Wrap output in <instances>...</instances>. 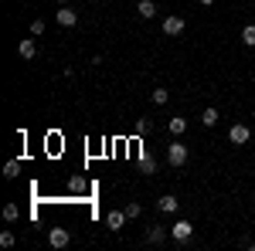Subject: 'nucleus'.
<instances>
[{
  "mask_svg": "<svg viewBox=\"0 0 255 251\" xmlns=\"http://www.w3.org/2000/svg\"><path fill=\"white\" fill-rule=\"evenodd\" d=\"M157 207H160V211H163V214H174L177 207H180V200H177L174 193H163V197H160V200H157Z\"/></svg>",
  "mask_w": 255,
  "mask_h": 251,
  "instance_id": "nucleus-11",
  "label": "nucleus"
},
{
  "mask_svg": "<svg viewBox=\"0 0 255 251\" xmlns=\"http://www.w3.org/2000/svg\"><path fill=\"white\" fill-rule=\"evenodd\" d=\"M136 167H139V173H143V176L157 173V160H153L150 153H143V156H139V163H136Z\"/></svg>",
  "mask_w": 255,
  "mask_h": 251,
  "instance_id": "nucleus-12",
  "label": "nucleus"
},
{
  "mask_svg": "<svg viewBox=\"0 0 255 251\" xmlns=\"http://www.w3.org/2000/svg\"><path fill=\"white\" fill-rule=\"evenodd\" d=\"M68 190H72V193H85V190H89V183H85L82 176H72V180H68Z\"/></svg>",
  "mask_w": 255,
  "mask_h": 251,
  "instance_id": "nucleus-18",
  "label": "nucleus"
},
{
  "mask_svg": "<svg viewBox=\"0 0 255 251\" xmlns=\"http://www.w3.org/2000/svg\"><path fill=\"white\" fill-rule=\"evenodd\" d=\"M167 129H170V136H184V133H187V119H184V116H170Z\"/></svg>",
  "mask_w": 255,
  "mask_h": 251,
  "instance_id": "nucleus-13",
  "label": "nucleus"
},
{
  "mask_svg": "<svg viewBox=\"0 0 255 251\" xmlns=\"http://www.w3.org/2000/svg\"><path fill=\"white\" fill-rule=\"evenodd\" d=\"M17 55H20L24 61H31V58H34V55H38V44H34V38H20Z\"/></svg>",
  "mask_w": 255,
  "mask_h": 251,
  "instance_id": "nucleus-9",
  "label": "nucleus"
},
{
  "mask_svg": "<svg viewBox=\"0 0 255 251\" xmlns=\"http://www.w3.org/2000/svg\"><path fill=\"white\" fill-rule=\"evenodd\" d=\"M150 102H153V105H167V102H170V92H167V88H153V92H150Z\"/></svg>",
  "mask_w": 255,
  "mask_h": 251,
  "instance_id": "nucleus-15",
  "label": "nucleus"
},
{
  "mask_svg": "<svg viewBox=\"0 0 255 251\" xmlns=\"http://www.w3.org/2000/svg\"><path fill=\"white\" fill-rule=\"evenodd\" d=\"M242 44L245 48H255V24H245L242 27Z\"/></svg>",
  "mask_w": 255,
  "mask_h": 251,
  "instance_id": "nucleus-16",
  "label": "nucleus"
},
{
  "mask_svg": "<svg viewBox=\"0 0 255 251\" xmlns=\"http://www.w3.org/2000/svg\"><path fill=\"white\" fill-rule=\"evenodd\" d=\"M228 139H232V143H235V146H245V143H249V139H252V129H249V126H245V122H235V126H232V129H228Z\"/></svg>",
  "mask_w": 255,
  "mask_h": 251,
  "instance_id": "nucleus-4",
  "label": "nucleus"
},
{
  "mask_svg": "<svg viewBox=\"0 0 255 251\" xmlns=\"http://www.w3.org/2000/svg\"><path fill=\"white\" fill-rule=\"evenodd\" d=\"M17 217H20V207H17V204H7V207H3V221H7V224H14Z\"/></svg>",
  "mask_w": 255,
  "mask_h": 251,
  "instance_id": "nucleus-17",
  "label": "nucleus"
},
{
  "mask_svg": "<svg viewBox=\"0 0 255 251\" xmlns=\"http://www.w3.org/2000/svg\"><path fill=\"white\" fill-rule=\"evenodd\" d=\"M218 119H221V116H218V109H215V105H208V109L201 112V122H204L208 129H215V126H218Z\"/></svg>",
  "mask_w": 255,
  "mask_h": 251,
  "instance_id": "nucleus-14",
  "label": "nucleus"
},
{
  "mask_svg": "<svg viewBox=\"0 0 255 251\" xmlns=\"http://www.w3.org/2000/svg\"><path fill=\"white\" fill-rule=\"evenodd\" d=\"M58 3H68V0H58Z\"/></svg>",
  "mask_w": 255,
  "mask_h": 251,
  "instance_id": "nucleus-25",
  "label": "nucleus"
},
{
  "mask_svg": "<svg viewBox=\"0 0 255 251\" xmlns=\"http://www.w3.org/2000/svg\"><path fill=\"white\" fill-rule=\"evenodd\" d=\"M68 241H72V234L65 231V228H51L48 231V245L51 248H68Z\"/></svg>",
  "mask_w": 255,
  "mask_h": 251,
  "instance_id": "nucleus-6",
  "label": "nucleus"
},
{
  "mask_svg": "<svg viewBox=\"0 0 255 251\" xmlns=\"http://www.w3.org/2000/svg\"><path fill=\"white\" fill-rule=\"evenodd\" d=\"M55 20H58L61 27H75V24H79V10L68 7V3H61L58 10H55Z\"/></svg>",
  "mask_w": 255,
  "mask_h": 251,
  "instance_id": "nucleus-3",
  "label": "nucleus"
},
{
  "mask_svg": "<svg viewBox=\"0 0 255 251\" xmlns=\"http://www.w3.org/2000/svg\"><path fill=\"white\" fill-rule=\"evenodd\" d=\"M197 3H204V7H211V3H215V0H197Z\"/></svg>",
  "mask_w": 255,
  "mask_h": 251,
  "instance_id": "nucleus-24",
  "label": "nucleus"
},
{
  "mask_svg": "<svg viewBox=\"0 0 255 251\" xmlns=\"http://www.w3.org/2000/svg\"><path fill=\"white\" fill-rule=\"evenodd\" d=\"M167 238H170V228H160V224H153L150 231L143 234V241H146V245H163Z\"/></svg>",
  "mask_w": 255,
  "mask_h": 251,
  "instance_id": "nucleus-7",
  "label": "nucleus"
},
{
  "mask_svg": "<svg viewBox=\"0 0 255 251\" xmlns=\"http://www.w3.org/2000/svg\"><path fill=\"white\" fill-rule=\"evenodd\" d=\"M191 234H194V224H191V221H174V224H170V238H174L177 245H187Z\"/></svg>",
  "mask_w": 255,
  "mask_h": 251,
  "instance_id": "nucleus-2",
  "label": "nucleus"
},
{
  "mask_svg": "<svg viewBox=\"0 0 255 251\" xmlns=\"http://www.w3.org/2000/svg\"><path fill=\"white\" fill-rule=\"evenodd\" d=\"M0 248H14V234L10 231H0Z\"/></svg>",
  "mask_w": 255,
  "mask_h": 251,
  "instance_id": "nucleus-23",
  "label": "nucleus"
},
{
  "mask_svg": "<svg viewBox=\"0 0 255 251\" xmlns=\"http://www.w3.org/2000/svg\"><path fill=\"white\" fill-rule=\"evenodd\" d=\"M163 34L167 38H180L184 34V17H163Z\"/></svg>",
  "mask_w": 255,
  "mask_h": 251,
  "instance_id": "nucleus-8",
  "label": "nucleus"
},
{
  "mask_svg": "<svg viewBox=\"0 0 255 251\" xmlns=\"http://www.w3.org/2000/svg\"><path fill=\"white\" fill-rule=\"evenodd\" d=\"M126 221H129V217H126V211H109V214H106V228H109L113 234L123 231V228H126Z\"/></svg>",
  "mask_w": 255,
  "mask_h": 251,
  "instance_id": "nucleus-5",
  "label": "nucleus"
},
{
  "mask_svg": "<svg viewBox=\"0 0 255 251\" xmlns=\"http://www.w3.org/2000/svg\"><path fill=\"white\" fill-rule=\"evenodd\" d=\"M187 156H191V153H187V146H184L180 139H174V143L167 146V163H170V167H184Z\"/></svg>",
  "mask_w": 255,
  "mask_h": 251,
  "instance_id": "nucleus-1",
  "label": "nucleus"
},
{
  "mask_svg": "<svg viewBox=\"0 0 255 251\" xmlns=\"http://www.w3.org/2000/svg\"><path fill=\"white\" fill-rule=\"evenodd\" d=\"M150 129H153V122H150V119H136V136H146Z\"/></svg>",
  "mask_w": 255,
  "mask_h": 251,
  "instance_id": "nucleus-21",
  "label": "nucleus"
},
{
  "mask_svg": "<svg viewBox=\"0 0 255 251\" xmlns=\"http://www.w3.org/2000/svg\"><path fill=\"white\" fill-rule=\"evenodd\" d=\"M136 14L143 20H153V17H157V3H153V0H139V3H136Z\"/></svg>",
  "mask_w": 255,
  "mask_h": 251,
  "instance_id": "nucleus-10",
  "label": "nucleus"
},
{
  "mask_svg": "<svg viewBox=\"0 0 255 251\" xmlns=\"http://www.w3.org/2000/svg\"><path fill=\"white\" fill-rule=\"evenodd\" d=\"M17 173H20V163H17V160H7V167H3V176H7V180H14Z\"/></svg>",
  "mask_w": 255,
  "mask_h": 251,
  "instance_id": "nucleus-19",
  "label": "nucleus"
},
{
  "mask_svg": "<svg viewBox=\"0 0 255 251\" xmlns=\"http://www.w3.org/2000/svg\"><path fill=\"white\" fill-rule=\"evenodd\" d=\"M44 31H48V24H44V20H31V34H34V38H41Z\"/></svg>",
  "mask_w": 255,
  "mask_h": 251,
  "instance_id": "nucleus-22",
  "label": "nucleus"
},
{
  "mask_svg": "<svg viewBox=\"0 0 255 251\" xmlns=\"http://www.w3.org/2000/svg\"><path fill=\"white\" fill-rule=\"evenodd\" d=\"M123 211H126V217H129V221H136L139 214H143V204H136V200H133V204H126Z\"/></svg>",
  "mask_w": 255,
  "mask_h": 251,
  "instance_id": "nucleus-20",
  "label": "nucleus"
}]
</instances>
